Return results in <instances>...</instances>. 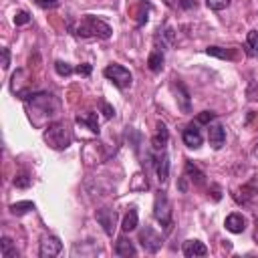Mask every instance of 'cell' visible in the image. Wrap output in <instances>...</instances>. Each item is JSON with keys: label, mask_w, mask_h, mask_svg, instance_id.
<instances>
[{"label": "cell", "mask_w": 258, "mask_h": 258, "mask_svg": "<svg viewBox=\"0 0 258 258\" xmlns=\"http://www.w3.org/2000/svg\"><path fill=\"white\" fill-rule=\"evenodd\" d=\"M147 64H149V69L153 73H159L163 69V52L161 50H153L149 54V58H147Z\"/></svg>", "instance_id": "cell-21"}, {"label": "cell", "mask_w": 258, "mask_h": 258, "mask_svg": "<svg viewBox=\"0 0 258 258\" xmlns=\"http://www.w3.org/2000/svg\"><path fill=\"white\" fill-rule=\"evenodd\" d=\"M185 175H187L196 185H202V183L206 181V179H204V177H206V175H204V171H200L191 161H187V163H185Z\"/></svg>", "instance_id": "cell-19"}, {"label": "cell", "mask_w": 258, "mask_h": 258, "mask_svg": "<svg viewBox=\"0 0 258 258\" xmlns=\"http://www.w3.org/2000/svg\"><path fill=\"white\" fill-rule=\"evenodd\" d=\"M36 4L40 8H54L58 4V0H36Z\"/></svg>", "instance_id": "cell-34"}, {"label": "cell", "mask_w": 258, "mask_h": 258, "mask_svg": "<svg viewBox=\"0 0 258 258\" xmlns=\"http://www.w3.org/2000/svg\"><path fill=\"white\" fill-rule=\"evenodd\" d=\"M208 139H210V145L214 149H220L224 143H226V129L216 123V125H208Z\"/></svg>", "instance_id": "cell-11"}, {"label": "cell", "mask_w": 258, "mask_h": 258, "mask_svg": "<svg viewBox=\"0 0 258 258\" xmlns=\"http://www.w3.org/2000/svg\"><path fill=\"white\" fill-rule=\"evenodd\" d=\"M252 157L258 161V143H256V145H254V149H252Z\"/></svg>", "instance_id": "cell-36"}, {"label": "cell", "mask_w": 258, "mask_h": 258, "mask_svg": "<svg viewBox=\"0 0 258 258\" xmlns=\"http://www.w3.org/2000/svg\"><path fill=\"white\" fill-rule=\"evenodd\" d=\"M95 218H97V222L103 226L105 234H107V236H113V232H115V228H117V212L111 210V208H101V210H97Z\"/></svg>", "instance_id": "cell-8"}, {"label": "cell", "mask_w": 258, "mask_h": 258, "mask_svg": "<svg viewBox=\"0 0 258 258\" xmlns=\"http://www.w3.org/2000/svg\"><path fill=\"white\" fill-rule=\"evenodd\" d=\"M32 210H34V204L32 202H16V204L10 206V212L14 216H24V214H28Z\"/></svg>", "instance_id": "cell-23"}, {"label": "cell", "mask_w": 258, "mask_h": 258, "mask_svg": "<svg viewBox=\"0 0 258 258\" xmlns=\"http://www.w3.org/2000/svg\"><path fill=\"white\" fill-rule=\"evenodd\" d=\"M137 222H139L137 210H135V208H129V212L125 214V218H123V224H121L123 232H133V230L137 228Z\"/></svg>", "instance_id": "cell-18"}, {"label": "cell", "mask_w": 258, "mask_h": 258, "mask_svg": "<svg viewBox=\"0 0 258 258\" xmlns=\"http://www.w3.org/2000/svg\"><path fill=\"white\" fill-rule=\"evenodd\" d=\"M179 4H181L183 8H194V6H196V2H194V0H179Z\"/></svg>", "instance_id": "cell-35"}, {"label": "cell", "mask_w": 258, "mask_h": 258, "mask_svg": "<svg viewBox=\"0 0 258 258\" xmlns=\"http://www.w3.org/2000/svg\"><path fill=\"white\" fill-rule=\"evenodd\" d=\"M77 123L81 125H87L93 133H99V121H97V113L89 111V113H83V115H77Z\"/></svg>", "instance_id": "cell-17"}, {"label": "cell", "mask_w": 258, "mask_h": 258, "mask_svg": "<svg viewBox=\"0 0 258 258\" xmlns=\"http://www.w3.org/2000/svg\"><path fill=\"white\" fill-rule=\"evenodd\" d=\"M181 139H183V143L189 147V149H198L200 145H202V131L198 129V125H187L185 129H183V135H181Z\"/></svg>", "instance_id": "cell-9"}, {"label": "cell", "mask_w": 258, "mask_h": 258, "mask_svg": "<svg viewBox=\"0 0 258 258\" xmlns=\"http://www.w3.org/2000/svg\"><path fill=\"white\" fill-rule=\"evenodd\" d=\"M224 226H226V230L232 232V234H242V232L246 230V218H244L242 214L234 212V214H230V216L226 218Z\"/></svg>", "instance_id": "cell-13"}, {"label": "cell", "mask_w": 258, "mask_h": 258, "mask_svg": "<svg viewBox=\"0 0 258 258\" xmlns=\"http://www.w3.org/2000/svg\"><path fill=\"white\" fill-rule=\"evenodd\" d=\"M115 254L117 256H135V246L125 236H119L115 242Z\"/></svg>", "instance_id": "cell-15"}, {"label": "cell", "mask_w": 258, "mask_h": 258, "mask_svg": "<svg viewBox=\"0 0 258 258\" xmlns=\"http://www.w3.org/2000/svg\"><path fill=\"white\" fill-rule=\"evenodd\" d=\"M246 97H248V101H258V79L250 81V85L246 89Z\"/></svg>", "instance_id": "cell-27"}, {"label": "cell", "mask_w": 258, "mask_h": 258, "mask_svg": "<svg viewBox=\"0 0 258 258\" xmlns=\"http://www.w3.org/2000/svg\"><path fill=\"white\" fill-rule=\"evenodd\" d=\"M153 163H155V171H157L159 183H165L167 177H169V159H167V153L165 151H157Z\"/></svg>", "instance_id": "cell-10"}, {"label": "cell", "mask_w": 258, "mask_h": 258, "mask_svg": "<svg viewBox=\"0 0 258 258\" xmlns=\"http://www.w3.org/2000/svg\"><path fill=\"white\" fill-rule=\"evenodd\" d=\"M139 242H141V246H143L147 252L155 254V252L161 248L163 238H161V236H159L151 226H145V228L139 232Z\"/></svg>", "instance_id": "cell-6"}, {"label": "cell", "mask_w": 258, "mask_h": 258, "mask_svg": "<svg viewBox=\"0 0 258 258\" xmlns=\"http://www.w3.org/2000/svg\"><path fill=\"white\" fill-rule=\"evenodd\" d=\"M75 34L77 36H83V38H109L111 36V26L103 20H99L97 16H83L81 22L77 24L75 28Z\"/></svg>", "instance_id": "cell-2"}, {"label": "cell", "mask_w": 258, "mask_h": 258, "mask_svg": "<svg viewBox=\"0 0 258 258\" xmlns=\"http://www.w3.org/2000/svg\"><path fill=\"white\" fill-rule=\"evenodd\" d=\"M181 250H183V256H187V258H196V256H206L208 254V248L200 240H185Z\"/></svg>", "instance_id": "cell-14"}, {"label": "cell", "mask_w": 258, "mask_h": 258, "mask_svg": "<svg viewBox=\"0 0 258 258\" xmlns=\"http://www.w3.org/2000/svg\"><path fill=\"white\" fill-rule=\"evenodd\" d=\"M54 69H56V73H58L60 77H69V75L73 73V67H71L69 62H64V60H56V62H54Z\"/></svg>", "instance_id": "cell-25"}, {"label": "cell", "mask_w": 258, "mask_h": 258, "mask_svg": "<svg viewBox=\"0 0 258 258\" xmlns=\"http://www.w3.org/2000/svg\"><path fill=\"white\" fill-rule=\"evenodd\" d=\"M30 22V16H28V12H24V10H20V12H16V16H14V24H28Z\"/></svg>", "instance_id": "cell-30"}, {"label": "cell", "mask_w": 258, "mask_h": 258, "mask_svg": "<svg viewBox=\"0 0 258 258\" xmlns=\"http://www.w3.org/2000/svg\"><path fill=\"white\" fill-rule=\"evenodd\" d=\"M232 0H206V4L212 8V10H224L230 6Z\"/></svg>", "instance_id": "cell-28"}, {"label": "cell", "mask_w": 258, "mask_h": 258, "mask_svg": "<svg viewBox=\"0 0 258 258\" xmlns=\"http://www.w3.org/2000/svg\"><path fill=\"white\" fill-rule=\"evenodd\" d=\"M75 71H77L79 75H83V77H89V75H91V71H93V67H91L89 62H83V64H79Z\"/></svg>", "instance_id": "cell-31"}, {"label": "cell", "mask_w": 258, "mask_h": 258, "mask_svg": "<svg viewBox=\"0 0 258 258\" xmlns=\"http://www.w3.org/2000/svg\"><path fill=\"white\" fill-rule=\"evenodd\" d=\"M71 139H73V135H71V129L64 121H54L44 131V141L52 149H67L71 145Z\"/></svg>", "instance_id": "cell-3"}, {"label": "cell", "mask_w": 258, "mask_h": 258, "mask_svg": "<svg viewBox=\"0 0 258 258\" xmlns=\"http://www.w3.org/2000/svg\"><path fill=\"white\" fill-rule=\"evenodd\" d=\"M58 113V101L48 95V93H38V95H30L28 101V117L30 121L36 119V115H42L44 119H50Z\"/></svg>", "instance_id": "cell-1"}, {"label": "cell", "mask_w": 258, "mask_h": 258, "mask_svg": "<svg viewBox=\"0 0 258 258\" xmlns=\"http://www.w3.org/2000/svg\"><path fill=\"white\" fill-rule=\"evenodd\" d=\"M214 119H216V113H212V111H202V113L196 117V123H200V125H210Z\"/></svg>", "instance_id": "cell-26"}, {"label": "cell", "mask_w": 258, "mask_h": 258, "mask_svg": "<svg viewBox=\"0 0 258 258\" xmlns=\"http://www.w3.org/2000/svg\"><path fill=\"white\" fill-rule=\"evenodd\" d=\"M163 2H165V4H167V6H169V8H171V6H173V4H175V0H163Z\"/></svg>", "instance_id": "cell-37"}, {"label": "cell", "mask_w": 258, "mask_h": 258, "mask_svg": "<svg viewBox=\"0 0 258 258\" xmlns=\"http://www.w3.org/2000/svg\"><path fill=\"white\" fill-rule=\"evenodd\" d=\"M0 254H2V258H18V250L12 246V240L8 236H4L0 240Z\"/></svg>", "instance_id": "cell-20"}, {"label": "cell", "mask_w": 258, "mask_h": 258, "mask_svg": "<svg viewBox=\"0 0 258 258\" xmlns=\"http://www.w3.org/2000/svg\"><path fill=\"white\" fill-rule=\"evenodd\" d=\"M101 107H103V115H105L107 119H111V117L115 115V109H113L109 103H105V101H103V103H101Z\"/></svg>", "instance_id": "cell-33"}, {"label": "cell", "mask_w": 258, "mask_h": 258, "mask_svg": "<svg viewBox=\"0 0 258 258\" xmlns=\"http://www.w3.org/2000/svg\"><path fill=\"white\" fill-rule=\"evenodd\" d=\"M30 181H32V179H30L26 173H20V175L14 177V185H16V187H28Z\"/></svg>", "instance_id": "cell-29"}, {"label": "cell", "mask_w": 258, "mask_h": 258, "mask_svg": "<svg viewBox=\"0 0 258 258\" xmlns=\"http://www.w3.org/2000/svg\"><path fill=\"white\" fill-rule=\"evenodd\" d=\"M173 89H175V93H177V101H179V107H181V111L183 113H189V93H187V89L183 87V83H173Z\"/></svg>", "instance_id": "cell-16"}, {"label": "cell", "mask_w": 258, "mask_h": 258, "mask_svg": "<svg viewBox=\"0 0 258 258\" xmlns=\"http://www.w3.org/2000/svg\"><path fill=\"white\" fill-rule=\"evenodd\" d=\"M246 48H248V54L250 56H256L258 54V30H250L248 36H246Z\"/></svg>", "instance_id": "cell-22"}, {"label": "cell", "mask_w": 258, "mask_h": 258, "mask_svg": "<svg viewBox=\"0 0 258 258\" xmlns=\"http://www.w3.org/2000/svg\"><path fill=\"white\" fill-rule=\"evenodd\" d=\"M103 75H105L117 89H127V87H131V81H133L129 69H125L123 64H109V67H105Z\"/></svg>", "instance_id": "cell-5"}, {"label": "cell", "mask_w": 258, "mask_h": 258, "mask_svg": "<svg viewBox=\"0 0 258 258\" xmlns=\"http://www.w3.org/2000/svg\"><path fill=\"white\" fill-rule=\"evenodd\" d=\"M167 139H169V131H167L165 123H163V121H157V133H155V137L151 139V147H153L155 151H165Z\"/></svg>", "instance_id": "cell-12"}, {"label": "cell", "mask_w": 258, "mask_h": 258, "mask_svg": "<svg viewBox=\"0 0 258 258\" xmlns=\"http://www.w3.org/2000/svg\"><path fill=\"white\" fill-rule=\"evenodd\" d=\"M60 250H62V242H60L56 236L44 234V236L40 238V248H38V256H40V258H52V256H56Z\"/></svg>", "instance_id": "cell-7"}, {"label": "cell", "mask_w": 258, "mask_h": 258, "mask_svg": "<svg viewBox=\"0 0 258 258\" xmlns=\"http://www.w3.org/2000/svg\"><path fill=\"white\" fill-rule=\"evenodd\" d=\"M206 54L218 56V58H234V52H232V50H226V48H222V46H208V48H206Z\"/></svg>", "instance_id": "cell-24"}, {"label": "cell", "mask_w": 258, "mask_h": 258, "mask_svg": "<svg viewBox=\"0 0 258 258\" xmlns=\"http://www.w3.org/2000/svg\"><path fill=\"white\" fill-rule=\"evenodd\" d=\"M0 52H2V69H8L10 67V52H8V48H0Z\"/></svg>", "instance_id": "cell-32"}, {"label": "cell", "mask_w": 258, "mask_h": 258, "mask_svg": "<svg viewBox=\"0 0 258 258\" xmlns=\"http://www.w3.org/2000/svg\"><path fill=\"white\" fill-rule=\"evenodd\" d=\"M153 218L161 226H165V228L171 224V204H169L165 191H157L155 194V200H153Z\"/></svg>", "instance_id": "cell-4"}]
</instances>
